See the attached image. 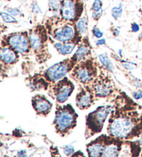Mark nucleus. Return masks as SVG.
Wrapping results in <instances>:
<instances>
[{"instance_id":"obj_1","label":"nucleus","mask_w":142,"mask_h":157,"mask_svg":"<svg viewBox=\"0 0 142 157\" xmlns=\"http://www.w3.org/2000/svg\"><path fill=\"white\" fill-rule=\"evenodd\" d=\"M110 136L121 140L131 139L142 132V118L136 111L116 109L109 121Z\"/></svg>"},{"instance_id":"obj_2","label":"nucleus","mask_w":142,"mask_h":157,"mask_svg":"<svg viewBox=\"0 0 142 157\" xmlns=\"http://www.w3.org/2000/svg\"><path fill=\"white\" fill-rule=\"evenodd\" d=\"M45 26L49 40L56 42L72 41L76 35V24L65 21L61 16H52L46 20Z\"/></svg>"},{"instance_id":"obj_3","label":"nucleus","mask_w":142,"mask_h":157,"mask_svg":"<svg viewBox=\"0 0 142 157\" xmlns=\"http://www.w3.org/2000/svg\"><path fill=\"white\" fill-rule=\"evenodd\" d=\"M29 37L32 50L34 51L38 59H45L49 56L48 40L49 35L45 25H37L29 29Z\"/></svg>"},{"instance_id":"obj_4","label":"nucleus","mask_w":142,"mask_h":157,"mask_svg":"<svg viewBox=\"0 0 142 157\" xmlns=\"http://www.w3.org/2000/svg\"><path fill=\"white\" fill-rule=\"evenodd\" d=\"M55 114L53 123L56 130L62 136H64L76 127L78 115L71 105L59 107Z\"/></svg>"},{"instance_id":"obj_5","label":"nucleus","mask_w":142,"mask_h":157,"mask_svg":"<svg viewBox=\"0 0 142 157\" xmlns=\"http://www.w3.org/2000/svg\"><path fill=\"white\" fill-rule=\"evenodd\" d=\"M111 109L110 105H103L88 114L86 120L85 136L87 138L101 132Z\"/></svg>"},{"instance_id":"obj_6","label":"nucleus","mask_w":142,"mask_h":157,"mask_svg":"<svg viewBox=\"0 0 142 157\" xmlns=\"http://www.w3.org/2000/svg\"><path fill=\"white\" fill-rule=\"evenodd\" d=\"M1 44L9 46L22 55H26L32 50L29 32L20 31L2 36Z\"/></svg>"},{"instance_id":"obj_7","label":"nucleus","mask_w":142,"mask_h":157,"mask_svg":"<svg viewBox=\"0 0 142 157\" xmlns=\"http://www.w3.org/2000/svg\"><path fill=\"white\" fill-rule=\"evenodd\" d=\"M84 3L82 0H62L60 16L62 20L76 24L83 16Z\"/></svg>"},{"instance_id":"obj_8","label":"nucleus","mask_w":142,"mask_h":157,"mask_svg":"<svg viewBox=\"0 0 142 157\" xmlns=\"http://www.w3.org/2000/svg\"><path fill=\"white\" fill-rule=\"evenodd\" d=\"M97 75V70L92 59H87L76 65L72 71L73 79L83 85L92 82Z\"/></svg>"},{"instance_id":"obj_9","label":"nucleus","mask_w":142,"mask_h":157,"mask_svg":"<svg viewBox=\"0 0 142 157\" xmlns=\"http://www.w3.org/2000/svg\"><path fill=\"white\" fill-rule=\"evenodd\" d=\"M76 62L73 57L58 62L49 67L45 72V78L49 82H57L64 78L65 75L76 65Z\"/></svg>"},{"instance_id":"obj_10","label":"nucleus","mask_w":142,"mask_h":157,"mask_svg":"<svg viewBox=\"0 0 142 157\" xmlns=\"http://www.w3.org/2000/svg\"><path fill=\"white\" fill-rule=\"evenodd\" d=\"M74 89L73 83L67 78H62L52 88L53 94L59 103H63L71 96Z\"/></svg>"},{"instance_id":"obj_11","label":"nucleus","mask_w":142,"mask_h":157,"mask_svg":"<svg viewBox=\"0 0 142 157\" xmlns=\"http://www.w3.org/2000/svg\"><path fill=\"white\" fill-rule=\"evenodd\" d=\"M32 105L37 115L46 116L51 112L52 104L43 95H36L32 98Z\"/></svg>"},{"instance_id":"obj_12","label":"nucleus","mask_w":142,"mask_h":157,"mask_svg":"<svg viewBox=\"0 0 142 157\" xmlns=\"http://www.w3.org/2000/svg\"><path fill=\"white\" fill-rule=\"evenodd\" d=\"M97 97L105 98L112 91L111 82L105 80H99L93 84V88L90 91Z\"/></svg>"},{"instance_id":"obj_13","label":"nucleus","mask_w":142,"mask_h":157,"mask_svg":"<svg viewBox=\"0 0 142 157\" xmlns=\"http://www.w3.org/2000/svg\"><path fill=\"white\" fill-rule=\"evenodd\" d=\"M91 52L92 47L88 37L87 36L83 37V40L78 46L77 51H76L75 54L72 57L76 62L84 61L87 59V58L91 54Z\"/></svg>"},{"instance_id":"obj_14","label":"nucleus","mask_w":142,"mask_h":157,"mask_svg":"<svg viewBox=\"0 0 142 157\" xmlns=\"http://www.w3.org/2000/svg\"><path fill=\"white\" fill-rule=\"evenodd\" d=\"M94 101V97L91 91L85 89L81 91L76 95V106L81 110H85L91 107Z\"/></svg>"},{"instance_id":"obj_15","label":"nucleus","mask_w":142,"mask_h":157,"mask_svg":"<svg viewBox=\"0 0 142 157\" xmlns=\"http://www.w3.org/2000/svg\"><path fill=\"white\" fill-rule=\"evenodd\" d=\"M18 52L9 46L1 44V60L5 64H12L18 60Z\"/></svg>"},{"instance_id":"obj_16","label":"nucleus","mask_w":142,"mask_h":157,"mask_svg":"<svg viewBox=\"0 0 142 157\" xmlns=\"http://www.w3.org/2000/svg\"><path fill=\"white\" fill-rule=\"evenodd\" d=\"M53 47L56 49L58 51V52L61 54V55L63 56H66V55H69V54H71L73 51L74 50V48L76 47V46L77 45L72 41H69V42H53Z\"/></svg>"},{"instance_id":"obj_17","label":"nucleus","mask_w":142,"mask_h":157,"mask_svg":"<svg viewBox=\"0 0 142 157\" xmlns=\"http://www.w3.org/2000/svg\"><path fill=\"white\" fill-rule=\"evenodd\" d=\"M99 58L100 61L105 67L106 69H108L109 71H112L114 66L107 55H105V54H101V55L99 56Z\"/></svg>"},{"instance_id":"obj_18","label":"nucleus","mask_w":142,"mask_h":157,"mask_svg":"<svg viewBox=\"0 0 142 157\" xmlns=\"http://www.w3.org/2000/svg\"><path fill=\"white\" fill-rule=\"evenodd\" d=\"M62 0H49V10L50 12H58L61 6Z\"/></svg>"},{"instance_id":"obj_19","label":"nucleus","mask_w":142,"mask_h":157,"mask_svg":"<svg viewBox=\"0 0 142 157\" xmlns=\"http://www.w3.org/2000/svg\"><path fill=\"white\" fill-rule=\"evenodd\" d=\"M1 17L2 20H3L5 23H9V24H17L18 20L13 17V15L10 14L9 13H6L4 11H2L1 13Z\"/></svg>"},{"instance_id":"obj_20","label":"nucleus","mask_w":142,"mask_h":157,"mask_svg":"<svg viewBox=\"0 0 142 157\" xmlns=\"http://www.w3.org/2000/svg\"><path fill=\"white\" fill-rule=\"evenodd\" d=\"M123 13V4H120L119 6H115L112 9V16L115 20H117Z\"/></svg>"},{"instance_id":"obj_21","label":"nucleus","mask_w":142,"mask_h":157,"mask_svg":"<svg viewBox=\"0 0 142 157\" xmlns=\"http://www.w3.org/2000/svg\"><path fill=\"white\" fill-rule=\"evenodd\" d=\"M103 2L101 0H94L92 5L91 10L92 12H98L101 10L103 9Z\"/></svg>"},{"instance_id":"obj_22","label":"nucleus","mask_w":142,"mask_h":157,"mask_svg":"<svg viewBox=\"0 0 142 157\" xmlns=\"http://www.w3.org/2000/svg\"><path fill=\"white\" fill-rule=\"evenodd\" d=\"M92 32L93 36L97 37V38H98V39L101 38L103 36V32L101 31L100 29L97 26H94V27H93Z\"/></svg>"},{"instance_id":"obj_23","label":"nucleus","mask_w":142,"mask_h":157,"mask_svg":"<svg viewBox=\"0 0 142 157\" xmlns=\"http://www.w3.org/2000/svg\"><path fill=\"white\" fill-rule=\"evenodd\" d=\"M62 150H63V151L65 154L66 156H71L72 154L74 152V148L72 145H65L62 147Z\"/></svg>"},{"instance_id":"obj_24","label":"nucleus","mask_w":142,"mask_h":157,"mask_svg":"<svg viewBox=\"0 0 142 157\" xmlns=\"http://www.w3.org/2000/svg\"><path fill=\"white\" fill-rule=\"evenodd\" d=\"M122 66L128 70H130L135 69L136 67V64L130 62H125L124 63H122Z\"/></svg>"},{"instance_id":"obj_25","label":"nucleus","mask_w":142,"mask_h":157,"mask_svg":"<svg viewBox=\"0 0 142 157\" xmlns=\"http://www.w3.org/2000/svg\"><path fill=\"white\" fill-rule=\"evenodd\" d=\"M103 13V10L102 9L101 10H100V11H98V12H92V17L93 18V20L98 21L99 20V19L101 17V15Z\"/></svg>"},{"instance_id":"obj_26","label":"nucleus","mask_w":142,"mask_h":157,"mask_svg":"<svg viewBox=\"0 0 142 157\" xmlns=\"http://www.w3.org/2000/svg\"><path fill=\"white\" fill-rule=\"evenodd\" d=\"M7 12L9 13L10 14H11L13 16H18L21 13L20 10L18 9L17 8H11V9H7Z\"/></svg>"},{"instance_id":"obj_27","label":"nucleus","mask_w":142,"mask_h":157,"mask_svg":"<svg viewBox=\"0 0 142 157\" xmlns=\"http://www.w3.org/2000/svg\"><path fill=\"white\" fill-rule=\"evenodd\" d=\"M139 29H140V27H139L138 24L135 22L132 24V25H131V31H132V32H133V33H136V32L139 31Z\"/></svg>"},{"instance_id":"obj_28","label":"nucleus","mask_w":142,"mask_h":157,"mask_svg":"<svg viewBox=\"0 0 142 157\" xmlns=\"http://www.w3.org/2000/svg\"><path fill=\"white\" fill-rule=\"evenodd\" d=\"M132 96L134 98H135L136 100L141 98H142V91L134 92V93L132 94Z\"/></svg>"},{"instance_id":"obj_29","label":"nucleus","mask_w":142,"mask_h":157,"mask_svg":"<svg viewBox=\"0 0 142 157\" xmlns=\"http://www.w3.org/2000/svg\"><path fill=\"white\" fill-rule=\"evenodd\" d=\"M105 43H106V40L105 38H100L96 42V45L97 46L104 45Z\"/></svg>"},{"instance_id":"obj_30","label":"nucleus","mask_w":142,"mask_h":157,"mask_svg":"<svg viewBox=\"0 0 142 157\" xmlns=\"http://www.w3.org/2000/svg\"><path fill=\"white\" fill-rule=\"evenodd\" d=\"M112 31V34H113V36L114 37H117V36H119L120 31H119V30L117 29V28H114Z\"/></svg>"},{"instance_id":"obj_31","label":"nucleus","mask_w":142,"mask_h":157,"mask_svg":"<svg viewBox=\"0 0 142 157\" xmlns=\"http://www.w3.org/2000/svg\"><path fill=\"white\" fill-rule=\"evenodd\" d=\"M138 142H139V145H142V137L138 140Z\"/></svg>"},{"instance_id":"obj_32","label":"nucleus","mask_w":142,"mask_h":157,"mask_svg":"<svg viewBox=\"0 0 142 157\" xmlns=\"http://www.w3.org/2000/svg\"><path fill=\"white\" fill-rule=\"evenodd\" d=\"M139 40H142V32L140 33V35H139Z\"/></svg>"},{"instance_id":"obj_33","label":"nucleus","mask_w":142,"mask_h":157,"mask_svg":"<svg viewBox=\"0 0 142 157\" xmlns=\"http://www.w3.org/2000/svg\"><path fill=\"white\" fill-rule=\"evenodd\" d=\"M82 1H83V2H87V1H88V0H82Z\"/></svg>"},{"instance_id":"obj_34","label":"nucleus","mask_w":142,"mask_h":157,"mask_svg":"<svg viewBox=\"0 0 142 157\" xmlns=\"http://www.w3.org/2000/svg\"><path fill=\"white\" fill-rule=\"evenodd\" d=\"M141 15H142V10H141Z\"/></svg>"},{"instance_id":"obj_35","label":"nucleus","mask_w":142,"mask_h":157,"mask_svg":"<svg viewBox=\"0 0 142 157\" xmlns=\"http://www.w3.org/2000/svg\"><path fill=\"white\" fill-rule=\"evenodd\" d=\"M9 1H10V0H9Z\"/></svg>"}]
</instances>
